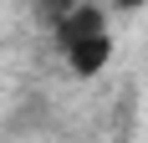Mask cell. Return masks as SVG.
Instances as JSON below:
<instances>
[{"instance_id": "cell-1", "label": "cell", "mask_w": 148, "mask_h": 143, "mask_svg": "<svg viewBox=\"0 0 148 143\" xmlns=\"http://www.w3.org/2000/svg\"><path fill=\"white\" fill-rule=\"evenodd\" d=\"M66 61H72L77 77H97V72L112 61V36H107V31H92V36L72 41V46H66Z\"/></svg>"}, {"instance_id": "cell-2", "label": "cell", "mask_w": 148, "mask_h": 143, "mask_svg": "<svg viewBox=\"0 0 148 143\" xmlns=\"http://www.w3.org/2000/svg\"><path fill=\"white\" fill-rule=\"evenodd\" d=\"M92 31H107V15L97 10V5H82V0H77V10L66 15V21L51 31V36H56V46L66 51L72 41H82V36H92Z\"/></svg>"}, {"instance_id": "cell-4", "label": "cell", "mask_w": 148, "mask_h": 143, "mask_svg": "<svg viewBox=\"0 0 148 143\" xmlns=\"http://www.w3.org/2000/svg\"><path fill=\"white\" fill-rule=\"evenodd\" d=\"M148 0H118V10H143Z\"/></svg>"}, {"instance_id": "cell-3", "label": "cell", "mask_w": 148, "mask_h": 143, "mask_svg": "<svg viewBox=\"0 0 148 143\" xmlns=\"http://www.w3.org/2000/svg\"><path fill=\"white\" fill-rule=\"evenodd\" d=\"M72 10H77V0H31V15H36V26H46V31H56Z\"/></svg>"}]
</instances>
